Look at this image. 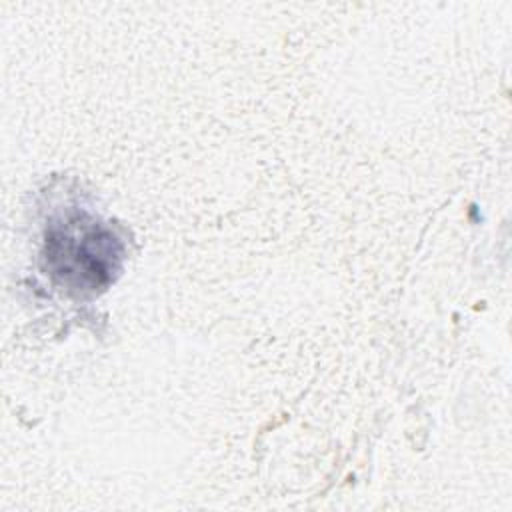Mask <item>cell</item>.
<instances>
[{
	"label": "cell",
	"mask_w": 512,
	"mask_h": 512,
	"mask_svg": "<svg viewBox=\"0 0 512 512\" xmlns=\"http://www.w3.org/2000/svg\"><path fill=\"white\" fill-rule=\"evenodd\" d=\"M122 250L114 234L96 222L72 218L46 238L50 274L66 288L94 292L110 282L118 270Z\"/></svg>",
	"instance_id": "1"
}]
</instances>
